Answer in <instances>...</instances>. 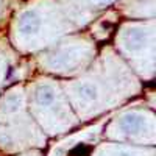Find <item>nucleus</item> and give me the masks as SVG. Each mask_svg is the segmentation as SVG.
Listing matches in <instances>:
<instances>
[{
    "label": "nucleus",
    "mask_w": 156,
    "mask_h": 156,
    "mask_svg": "<svg viewBox=\"0 0 156 156\" xmlns=\"http://www.w3.org/2000/svg\"><path fill=\"white\" fill-rule=\"evenodd\" d=\"M41 27V19L36 12L33 11H27L23 12L20 20H19V28L22 33H36Z\"/></svg>",
    "instance_id": "f257e3e1"
},
{
    "label": "nucleus",
    "mask_w": 156,
    "mask_h": 156,
    "mask_svg": "<svg viewBox=\"0 0 156 156\" xmlns=\"http://www.w3.org/2000/svg\"><path fill=\"white\" fill-rule=\"evenodd\" d=\"M36 100H37V103H41V105H50V103L55 100L53 89H51L50 86L39 87L37 92H36Z\"/></svg>",
    "instance_id": "f03ea898"
},
{
    "label": "nucleus",
    "mask_w": 156,
    "mask_h": 156,
    "mask_svg": "<svg viewBox=\"0 0 156 156\" xmlns=\"http://www.w3.org/2000/svg\"><path fill=\"white\" fill-rule=\"evenodd\" d=\"M78 92H80L81 98H84V100H94L97 90H95V86H94V84L83 83L80 87H78Z\"/></svg>",
    "instance_id": "20e7f679"
},
{
    "label": "nucleus",
    "mask_w": 156,
    "mask_h": 156,
    "mask_svg": "<svg viewBox=\"0 0 156 156\" xmlns=\"http://www.w3.org/2000/svg\"><path fill=\"white\" fill-rule=\"evenodd\" d=\"M142 41H144V34H142L140 31H131L128 34V42H129V45H133V47H137V45H140L142 44Z\"/></svg>",
    "instance_id": "39448f33"
},
{
    "label": "nucleus",
    "mask_w": 156,
    "mask_h": 156,
    "mask_svg": "<svg viewBox=\"0 0 156 156\" xmlns=\"http://www.w3.org/2000/svg\"><path fill=\"white\" fill-rule=\"evenodd\" d=\"M142 125V119L136 114H131V115H126L123 117L122 120V126L126 129V131H137Z\"/></svg>",
    "instance_id": "7ed1b4c3"
}]
</instances>
